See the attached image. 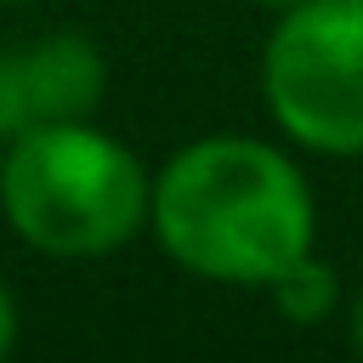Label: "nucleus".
<instances>
[{"instance_id":"nucleus-7","label":"nucleus","mask_w":363,"mask_h":363,"mask_svg":"<svg viewBox=\"0 0 363 363\" xmlns=\"http://www.w3.org/2000/svg\"><path fill=\"white\" fill-rule=\"evenodd\" d=\"M346 340H352V352H363V284L346 301Z\"/></svg>"},{"instance_id":"nucleus-8","label":"nucleus","mask_w":363,"mask_h":363,"mask_svg":"<svg viewBox=\"0 0 363 363\" xmlns=\"http://www.w3.org/2000/svg\"><path fill=\"white\" fill-rule=\"evenodd\" d=\"M255 6H272V11H284V6H295V0H255Z\"/></svg>"},{"instance_id":"nucleus-5","label":"nucleus","mask_w":363,"mask_h":363,"mask_svg":"<svg viewBox=\"0 0 363 363\" xmlns=\"http://www.w3.org/2000/svg\"><path fill=\"white\" fill-rule=\"evenodd\" d=\"M267 295H272V306L289 318V323H323V318H335L340 312V278H335V267L323 261V255H301L295 267H284L272 284H267Z\"/></svg>"},{"instance_id":"nucleus-6","label":"nucleus","mask_w":363,"mask_h":363,"mask_svg":"<svg viewBox=\"0 0 363 363\" xmlns=\"http://www.w3.org/2000/svg\"><path fill=\"white\" fill-rule=\"evenodd\" d=\"M17 346V295L6 289V278H0V357Z\"/></svg>"},{"instance_id":"nucleus-3","label":"nucleus","mask_w":363,"mask_h":363,"mask_svg":"<svg viewBox=\"0 0 363 363\" xmlns=\"http://www.w3.org/2000/svg\"><path fill=\"white\" fill-rule=\"evenodd\" d=\"M272 125L323 159L363 153V0H295L261 45Z\"/></svg>"},{"instance_id":"nucleus-2","label":"nucleus","mask_w":363,"mask_h":363,"mask_svg":"<svg viewBox=\"0 0 363 363\" xmlns=\"http://www.w3.org/2000/svg\"><path fill=\"white\" fill-rule=\"evenodd\" d=\"M153 170L102 125L68 119L6 142L0 210L6 227L57 261L125 250L147 227Z\"/></svg>"},{"instance_id":"nucleus-1","label":"nucleus","mask_w":363,"mask_h":363,"mask_svg":"<svg viewBox=\"0 0 363 363\" xmlns=\"http://www.w3.org/2000/svg\"><path fill=\"white\" fill-rule=\"evenodd\" d=\"M147 227L182 272L267 289L312 250L318 204L284 147L261 136H199L159 164Z\"/></svg>"},{"instance_id":"nucleus-4","label":"nucleus","mask_w":363,"mask_h":363,"mask_svg":"<svg viewBox=\"0 0 363 363\" xmlns=\"http://www.w3.org/2000/svg\"><path fill=\"white\" fill-rule=\"evenodd\" d=\"M108 96V62L85 34H34L0 51V142L91 119Z\"/></svg>"},{"instance_id":"nucleus-9","label":"nucleus","mask_w":363,"mask_h":363,"mask_svg":"<svg viewBox=\"0 0 363 363\" xmlns=\"http://www.w3.org/2000/svg\"><path fill=\"white\" fill-rule=\"evenodd\" d=\"M0 159H6V142H0Z\"/></svg>"}]
</instances>
